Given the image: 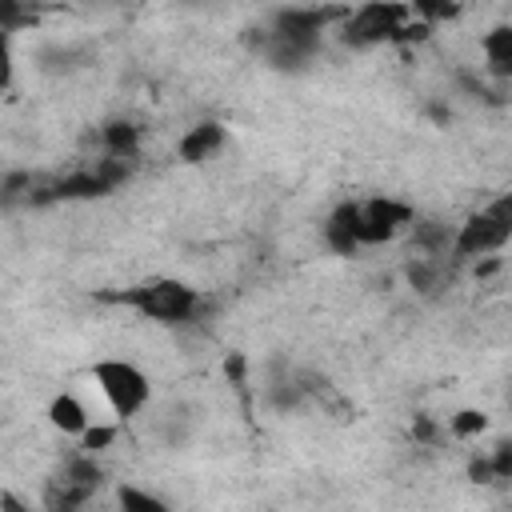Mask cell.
Segmentation results:
<instances>
[{
	"instance_id": "obj_1",
	"label": "cell",
	"mask_w": 512,
	"mask_h": 512,
	"mask_svg": "<svg viewBox=\"0 0 512 512\" xmlns=\"http://www.w3.org/2000/svg\"><path fill=\"white\" fill-rule=\"evenodd\" d=\"M100 300L124 304V308H132V312H140L144 320L164 324V328L196 324V320H204V312H208L204 292L192 288V284L180 280V276H148V280H136V284H128V288L104 292Z\"/></svg>"
},
{
	"instance_id": "obj_2",
	"label": "cell",
	"mask_w": 512,
	"mask_h": 512,
	"mask_svg": "<svg viewBox=\"0 0 512 512\" xmlns=\"http://www.w3.org/2000/svg\"><path fill=\"white\" fill-rule=\"evenodd\" d=\"M512 236V196H496L492 204H484L480 212L464 216V224H456L452 232V248H448V260L464 264V260H484V256H496Z\"/></svg>"
},
{
	"instance_id": "obj_3",
	"label": "cell",
	"mask_w": 512,
	"mask_h": 512,
	"mask_svg": "<svg viewBox=\"0 0 512 512\" xmlns=\"http://www.w3.org/2000/svg\"><path fill=\"white\" fill-rule=\"evenodd\" d=\"M92 380H96V388L104 392V400H108V408H112V416H116L120 424L136 420V416L148 412V404H152V380H148V372H144L140 364H132V360L104 356V360L92 364Z\"/></svg>"
},
{
	"instance_id": "obj_4",
	"label": "cell",
	"mask_w": 512,
	"mask_h": 512,
	"mask_svg": "<svg viewBox=\"0 0 512 512\" xmlns=\"http://www.w3.org/2000/svg\"><path fill=\"white\" fill-rule=\"evenodd\" d=\"M408 20H412L408 4L372 0V4L348 8V12H344V20L336 24V36H340V44H348V48L364 52V48H380V44H392Z\"/></svg>"
},
{
	"instance_id": "obj_5",
	"label": "cell",
	"mask_w": 512,
	"mask_h": 512,
	"mask_svg": "<svg viewBox=\"0 0 512 512\" xmlns=\"http://www.w3.org/2000/svg\"><path fill=\"white\" fill-rule=\"evenodd\" d=\"M260 396L272 412L288 416V412H300L308 404H316L324 396V380L308 368H296L292 360L284 356H272L264 364V380H260Z\"/></svg>"
},
{
	"instance_id": "obj_6",
	"label": "cell",
	"mask_w": 512,
	"mask_h": 512,
	"mask_svg": "<svg viewBox=\"0 0 512 512\" xmlns=\"http://www.w3.org/2000/svg\"><path fill=\"white\" fill-rule=\"evenodd\" d=\"M104 488V464L92 456V452H68L52 488H48V508H68V512H80L96 492Z\"/></svg>"
},
{
	"instance_id": "obj_7",
	"label": "cell",
	"mask_w": 512,
	"mask_h": 512,
	"mask_svg": "<svg viewBox=\"0 0 512 512\" xmlns=\"http://www.w3.org/2000/svg\"><path fill=\"white\" fill-rule=\"evenodd\" d=\"M344 12L348 8H332V4H288V8H272L264 16V28L276 32V36L324 44V36L336 32V24L344 20Z\"/></svg>"
},
{
	"instance_id": "obj_8",
	"label": "cell",
	"mask_w": 512,
	"mask_h": 512,
	"mask_svg": "<svg viewBox=\"0 0 512 512\" xmlns=\"http://www.w3.org/2000/svg\"><path fill=\"white\" fill-rule=\"evenodd\" d=\"M356 204H360V248L392 244L416 220V208L408 200H396V196H368Z\"/></svg>"
},
{
	"instance_id": "obj_9",
	"label": "cell",
	"mask_w": 512,
	"mask_h": 512,
	"mask_svg": "<svg viewBox=\"0 0 512 512\" xmlns=\"http://www.w3.org/2000/svg\"><path fill=\"white\" fill-rule=\"evenodd\" d=\"M196 432H200V404H196V400L176 396V400H164V404L152 412V436H156V444L168 448V452L188 448V444L196 440Z\"/></svg>"
},
{
	"instance_id": "obj_10",
	"label": "cell",
	"mask_w": 512,
	"mask_h": 512,
	"mask_svg": "<svg viewBox=\"0 0 512 512\" xmlns=\"http://www.w3.org/2000/svg\"><path fill=\"white\" fill-rule=\"evenodd\" d=\"M92 140H96L100 156L136 164L140 160V148H144V124L132 120V116H108V120H100L92 128Z\"/></svg>"
},
{
	"instance_id": "obj_11",
	"label": "cell",
	"mask_w": 512,
	"mask_h": 512,
	"mask_svg": "<svg viewBox=\"0 0 512 512\" xmlns=\"http://www.w3.org/2000/svg\"><path fill=\"white\" fill-rule=\"evenodd\" d=\"M32 64L44 76H76L96 64V48L88 40H48L32 52Z\"/></svg>"
},
{
	"instance_id": "obj_12",
	"label": "cell",
	"mask_w": 512,
	"mask_h": 512,
	"mask_svg": "<svg viewBox=\"0 0 512 512\" xmlns=\"http://www.w3.org/2000/svg\"><path fill=\"white\" fill-rule=\"evenodd\" d=\"M320 240L332 256H356L360 252V204L356 200H340L324 224H320Z\"/></svg>"
},
{
	"instance_id": "obj_13",
	"label": "cell",
	"mask_w": 512,
	"mask_h": 512,
	"mask_svg": "<svg viewBox=\"0 0 512 512\" xmlns=\"http://www.w3.org/2000/svg\"><path fill=\"white\" fill-rule=\"evenodd\" d=\"M224 140H228V132H224L220 120H200V124H192V128L176 140V156H180L184 164H208V160L224 148Z\"/></svg>"
},
{
	"instance_id": "obj_14",
	"label": "cell",
	"mask_w": 512,
	"mask_h": 512,
	"mask_svg": "<svg viewBox=\"0 0 512 512\" xmlns=\"http://www.w3.org/2000/svg\"><path fill=\"white\" fill-rule=\"evenodd\" d=\"M480 52H484V76L496 84L512 80V24H496L480 36Z\"/></svg>"
},
{
	"instance_id": "obj_15",
	"label": "cell",
	"mask_w": 512,
	"mask_h": 512,
	"mask_svg": "<svg viewBox=\"0 0 512 512\" xmlns=\"http://www.w3.org/2000/svg\"><path fill=\"white\" fill-rule=\"evenodd\" d=\"M48 424H52L60 436L80 440V436L88 432L92 416H88V408H84L80 396H72V392H56V396L48 400Z\"/></svg>"
},
{
	"instance_id": "obj_16",
	"label": "cell",
	"mask_w": 512,
	"mask_h": 512,
	"mask_svg": "<svg viewBox=\"0 0 512 512\" xmlns=\"http://www.w3.org/2000/svg\"><path fill=\"white\" fill-rule=\"evenodd\" d=\"M412 252L424 256V260H448V248H452V224L444 220H412Z\"/></svg>"
},
{
	"instance_id": "obj_17",
	"label": "cell",
	"mask_w": 512,
	"mask_h": 512,
	"mask_svg": "<svg viewBox=\"0 0 512 512\" xmlns=\"http://www.w3.org/2000/svg\"><path fill=\"white\" fill-rule=\"evenodd\" d=\"M36 180H40V172H32V168H8V172H0V212L8 216V212L32 208Z\"/></svg>"
},
{
	"instance_id": "obj_18",
	"label": "cell",
	"mask_w": 512,
	"mask_h": 512,
	"mask_svg": "<svg viewBox=\"0 0 512 512\" xmlns=\"http://www.w3.org/2000/svg\"><path fill=\"white\" fill-rule=\"evenodd\" d=\"M404 280H408V288H412L416 296H436V292L444 288L448 272H444V260L408 256V264H404Z\"/></svg>"
},
{
	"instance_id": "obj_19",
	"label": "cell",
	"mask_w": 512,
	"mask_h": 512,
	"mask_svg": "<svg viewBox=\"0 0 512 512\" xmlns=\"http://www.w3.org/2000/svg\"><path fill=\"white\" fill-rule=\"evenodd\" d=\"M456 88L480 104H492V108H504L508 104V84H496L488 80L484 72H472V68H456Z\"/></svg>"
},
{
	"instance_id": "obj_20",
	"label": "cell",
	"mask_w": 512,
	"mask_h": 512,
	"mask_svg": "<svg viewBox=\"0 0 512 512\" xmlns=\"http://www.w3.org/2000/svg\"><path fill=\"white\" fill-rule=\"evenodd\" d=\"M116 512H172V508L140 484H120L116 488Z\"/></svg>"
},
{
	"instance_id": "obj_21",
	"label": "cell",
	"mask_w": 512,
	"mask_h": 512,
	"mask_svg": "<svg viewBox=\"0 0 512 512\" xmlns=\"http://www.w3.org/2000/svg\"><path fill=\"white\" fill-rule=\"evenodd\" d=\"M36 20H40V12L32 4H24V0H0V32L16 36V32L32 28Z\"/></svg>"
},
{
	"instance_id": "obj_22",
	"label": "cell",
	"mask_w": 512,
	"mask_h": 512,
	"mask_svg": "<svg viewBox=\"0 0 512 512\" xmlns=\"http://www.w3.org/2000/svg\"><path fill=\"white\" fill-rule=\"evenodd\" d=\"M484 428H488V416H484L480 408H460V412L448 420V432H452L456 440H476Z\"/></svg>"
},
{
	"instance_id": "obj_23",
	"label": "cell",
	"mask_w": 512,
	"mask_h": 512,
	"mask_svg": "<svg viewBox=\"0 0 512 512\" xmlns=\"http://www.w3.org/2000/svg\"><path fill=\"white\" fill-rule=\"evenodd\" d=\"M116 440V424H88V432L80 436V452H104Z\"/></svg>"
},
{
	"instance_id": "obj_24",
	"label": "cell",
	"mask_w": 512,
	"mask_h": 512,
	"mask_svg": "<svg viewBox=\"0 0 512 512\" xmlns=\"http://www.w3.org/2000/svg\"><path fill=\"white\" fill-rule=\"evenodd\" d=\"M484 456H488V464H492L496 484L512 480V440H496V448H492V452H484Z\"/></svg>"
},
{
	"instance_id": "obj_25",
	"label": "cell",
	"mask_w": 512,
	"mask_h": 512,
	"mask_svg": "<svg viewBox=\"0 0 512 512\" xmlns=\"http://www.w3.org/2000/svg\"><path fill=\"white\" fill-rule=\"evenodd\" d=\"M12 44H16V36L0 32V92H8V88H12V76H16V56H12Z\"/></svg>"
},
{
	"instance_id": "obj_26",
	"label": "cell",
	"mask_w": 512,
	"mask_h": 512,
	"mask_svg": "<svg viewBox=\"0 0 512 512\" xmlns=\"http://www.w3.org/2000/svg\"><path fill=\"white\" fill-rule=\"evenodd\" d=\"M468 480H472V484H496L488 456H472V460H468Z\"/></svg>"
},
{
	"instance_id": "obj_27",
	"label": "cell",
	"mask_w": 512,
	"mask_h": 512,
	"mask_svg": "<svg viewBox=\"0 0 512 512\" xmlns=\"http://www.w3.org/2000/svg\"><path fill=\"white\" fill-rule=\"evenodd\" d=\"M412 440L432 444V440H436V424H432L428 416H416V420H412Z\"/></svg>"
},
{
	"instance_id": "obj_28",
	"label": "cell",
	"mask_w": 512,
	"mask_h": 512,
	"mask_svg": "<svg viewBox=\"0 0 512 512\" xmlns=\"http://www.w3.org/2000/svg\"><path fill=\"white\" fill-rule=\"evenodd\" d=\"M0 504H4L8 512H28V508H20V504H16L12 496H0ZM44 512H68V508H44Z\"/></svg>"
}]
</instances>
